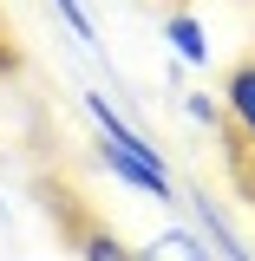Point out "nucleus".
I'll return each instance as SVG.
<instances>
[{"label": "nucleus", "mask_w": 255, "mask_h": 261, "mask_svg": "<svg viewBox=\"0 0 255 261\" xmlns=\"http://www.w3.org/2000/svg\"><path fill=\"white\" fill-rule=\"evenodd\" d=\"M98 157L111 163V176H118L125 190L151 196V202H170V196H177V183L164 176V157L151 144H131V137H105V130H98Z\"/></svg>", "instance_id": "obj_1"}, {"label": "nucleus", "mask_w": 255, "mask_h": 261, "mask_svg": "<svg viewBox=\"0 0 255 261\" xmlns=\"http://www.w3.org/2000/svg\"><path fill=\"white\" fill-rule=\"evenodd\" d=\"M164 39L177 46V59H183V65H210V33H203L196 13H170V20H164Z\"/></svg>", "instance_id": "obj_2"}, {"label": "nucleus", "mask_w": 255, "mask_h": 261, "mask_svg": "<svg viewBox=\"0 0 255 261\" xmlns=\"http://www.w3.org/2000/svg\"><path fill=\"white\" fill-rule=\"evenodd\" d=\"M229 111H236V124L255 137V65H236V72H229Z\"/></svg>", "instance_id": "obj_3"}, {"label": "nucleus", "mask_w": 255, "mask_h": 261, "mask_svg": "<svg viewBox=\"0 0 255 261\" xmlns=\"http://www.w3.org/2000/svg\"><path fill=\"white\" fill-rule=\"evenodd\" d=\"M144 255H216L210 242H196L190 228H164V242H151Z\"/></svg>", "instance_id": "obj_4"}, {"label": "nucleus", "mask_w": 255, "mask_h": 261, "mask_svg": "<svg viewBox=\"0 0 255 261\" xmlns=\"http://www.w3.org/2000/svg\"><path fill=\"white\" fill-rule=\"evenodd\" d=\"M53 7L65 13V27H72V39H79V46H92V53H98V27H92V13H85L79 0H53Z\"/></svg>", "instance_id": "obj_5"}, {"label": "nucleus", "mask_w": 255, "mask_h": 261, "mask_svg": "<svg viewBox=\"0 0 255 261\" xmlns=\"http://www.w3.org/2000/svg\"><path fill=\"white\" fill-rule=\"evenodd\" d=\"M196 209H203V228H210V248H216V255H242V242H229V228H223V216H216V209H210V202H196Z\"/></svg>", "instance_id": "obj_6"}, {"label": "nucleus", "mask_w": 255, "mask_h": 261, "mask_svg": "<svg viewBox=\"0 0 255 261\" xmlns=\"http://www.w3.org/2000/svg\"><path fill=\"white\" fill-rule=\"evenodd\" d=\"M183 111H190V124H216V98H203V92L183 98Z\"/></svg>", "instance_id": "obj_7"}]
</instances>
